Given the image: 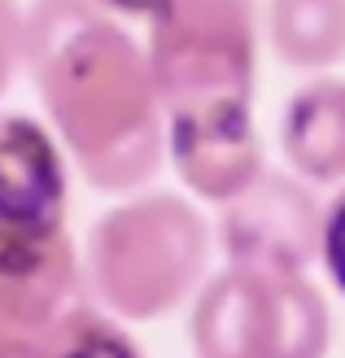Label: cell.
<instances>
[{
	"mask_svg": "<svg viewBox=\"0 0 345 358\" xmlns=\"http://www.w3.org/2000/svg\"><path fill=\"white\" fill-rule=\"evenodd\" d=\"M48 358H140V354L118 328H110L101 315L79 306L62 324L57 341L48 345Z\"/></svg>",
	"mask_w": 345,
	"mask_h": 358,
	"instance_id": "11",
	"label": "cell"
},
{
	"mask_svg": "<svg viewBox=\"0 0 345 358\" xmlns=\"http://www.w3.org/2000/svg\"><path fill=\"white\" fill-rule=\"evenodd\" d=\"M144 57L162 114L249 105L258 0H162L149 17Z\"/></svg>",
	"mask_w": 345,
	"mask_h": 358,
	"instance_id": "3",
	"label": "cell"
},
{
	"mask_svg": "<svg viewBox=\"0 0 345 358\" xmlns=\"http://www.w3.org/2000/svg\"><path fill=\"white\" fill-rule=\"evenodd\" d=\"M167 145L179 179L214 206L232 201L262 171V145L249 105H210V110L171 114Z\"/></svg>",
	"mask_w": 345,
	"mask_h": 358,
	"instance_id": "6",
	"label": "cell"
},
{
	"mask_svg": "<svg viewBox=\"0 0 345 358\" xmlns=\"http://www.w3.org/2000/svg\"><path fill=\"white\" fill-rule=\"evenodd\" d=\"M323 210L297 175L258 171L249 184L223 201L219 236L232 266L253 275H302L319 254Z\"/></svg>",
	"mask_w": 345,
	"mask_h": 358,
	"instance_id": "4",
	"label": "cell"
},
{
	"mask_svg": "<svg viewBox=\"0 0 345 358\" xmlns=\"http://www.w3.org/2000/svg\"><path fill=\"white\" fill-rule=\"evenodd\" d=\"M97 5L105 13H127V17H144V22H149V17L162 9V0H97Z\"/></svg>",
	"mask_w": 345,
	"mask_h": 358,
	"instance_id": "14",
	"label": "cell"
},
{
	"mask_svg": "<svg viewBox=\"0 0 345 358\" xmlns=\"http://www.w3.org/2000/svg\"><path fill=\"white\" fill-rule=\"evenodd\" d=\"M267 44L288 70H328L345 57V0H267Z\"/></svg>",
	"mask_w": 345,
	"mask_h": 358,
	"instance_id": "9",
	"label": "cell"
},
{
	"mask_svg": "<svg viewBox=\"0 0 345 358\" xmlns=\"http://www.w3.org/2000/svg\"><path fill=\"white\" fill-rule=\"evenodd\" d=\"M271 280L227 266L214 275L192 310V345L202 358H267Z\"/></svg>",
	"mask_w": 345,
	"mask_h": 358,
	"instance_id": "7",
	"label": "cell"
},
{
	"mask_svg": "<svg viewBox=\"0 0 345 358\" xmlns=\"http://www.w3.org/2000/svg\"><path fill=\"white\" fill-rule=\"evenodd\" d=\"M210 231L184 196L153 192L101 214L87 231V275L114 315L157 319L206 275Z\"/></svg>",
	"mask_w": 345,
	"mask_h": 358,
	"instance_id": "2",
	"label": "cell"
},
{
	"mask_svg": "<svg viewBox=\"0 0 345 358\" xmlns=\"http://www.w3.org/2000/svg\"><path fill=\"white\" fill-rule=\"evenodd\" d=\"M319 258L328 266L332 284L345 293V192L332 196V206L319 219Z\"/></svg>",
	"mask_w": 345,
	"mask_h": 358,
	"instance_id": "12",
	"label": "cell"
},
{
	"mask_svg": "<svg viewBox=\"0 0 345 358\" xmlns=\"http://www.w3.org/2000/svg\"><path fill=\"white\" fill-rule=\"evenodd\" d=\"M66 162L57 136L27 114L0 118V245L66 231Z\"/></svg>",
	"mask_w": 345,
	"mask_h": 358,
	"instance_id": "5",
	"label": "cell"
},
{
	"mask_svg": "<svg viewBox=\"0 0 345 358\" xmlns=\"http://www.w3.org/2000/svg\"><path fill=\"white\" fill-rule=\"evenodd\" d=\"M267 358H323L328 350V306L306 275H267Z\"/></svg>",
	"mask_w": 345,
	"mask_h": 358,
	"instance_id": "10",
	"label": "cell"
},
{
	"mask_svg": "<svg viewBox=\"0 0 345 358\" xmlns=\"http://www.w3.org/2000/svg\"><path fill=\"white\" fill-rule=\"evenodd\" d=\"M17 66H22V9L17 0H0V92L9 87Z\"/></svg>",
	"mask_w": 345,
	"mask_h": 358,
	"instance_id": "13",
	"label": "cell"
},
{
	"mask_svg": "<svg viewBox=\"0 0 345 358\" xmlns=\"http://www.w3.org/2000/svg\"><path fill=\"white\" fill-rule=\"evenodd\" d=\"M22 66L75 157L101 192H132L167 153V122L144 48L97 0H35L22 13Z\"/></svg>",
	"mask_w": 345,
	"mask_h": 358,
	"instance_id": "1",
	"label": "cell"
},
{
	"mask_svg": "<svg viewBox=\"0 0 345 358\" xmlns=\"http://www.w3.org/2000/svg\"><path fill=\"white\" fill-rule=\"evenodd\" d=\"M280 149L306 184L345 179V79H311L288 96Z\"/></svg>",
	"mask_w": 345,
	"mask_h": 358,
	"instance_id": "8",
	"label": "cell"
}]
</instances>
